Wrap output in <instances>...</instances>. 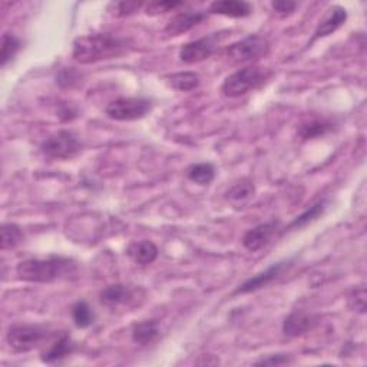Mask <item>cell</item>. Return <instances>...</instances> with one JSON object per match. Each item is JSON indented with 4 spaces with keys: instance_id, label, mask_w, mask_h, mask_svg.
<instances>
[{
    "instance_id": "1",
    "label": "cell",
    "mask_w": 367,
    "mask_h": 367,
    "mask_svg": "<svg viewBox=\"0 0 367 367\" xmlns=\"http://www.w3.org/2000/svg\"><path fill=\"white\" fill-rule=\"evenodd\" d=\"M131 48V41L120 38L118 34L91 33L75 39L72 58L78 63L90 65L125 55Z\"/></svg>"
},
{
    "instance_id": "2",
    "label": "cell",
    "mask_w": 367,
    "mask_h": 367,
    "mask_svg": "<svg viewBox=\"0 0 367 367\" xmlns=\"http://www.w3.org/2000/svg\"><path fill=\"white\" fill-rule=\"evenodd\" d=\"M76 263L67 257L30 258L16 267L17 277L28 283H54L76 273Z\"/></svg>"
},
{
    "instance_id": "3",
    "label": "cell",
    "mask_w": 367,
    "mask_h": 367,
    "mask_svg": "<svg viewBox=\"0 0 367 367\" xmlns=\"http://www.w3.org/2000/svg\"><path fill=\"white\" fill-rule=\"evenodd\" d=\"M270 76L271 72L264 67H258V66L244 67L225 78L221 86V92L227 98H240L260 88V86Z\"/></svg>"
},
{
    "instance_id": "4",
    "label": "cell",
    "mask_w": 367,
    "mask_h": 367,
    "mask_svg": "<svg viewBox=\"0 0 367 367\" xmlns=\"http://www.w3.org/2000/svg\"><path fill=\"white\" fill-rule=\"evenodd\" d=\"M145 300V291L141 287L128 284H112L103 289L99 294V302L102 306L111 310L122 307L132 308L139 306Z\"/></svg>"
},
{
    "instance_id": "5",
    "label": "cell",
    "mask_w": 367,
    "mask_h": 367,
    "mask_svg": "<svg viewBox=\"0 0 367 367\" xmlns=\"http://www.w3.org/2000/svg\"><path fill=\"white\" fill-rule=\"evenodd\" d=\"M269 52L270 42L267 38L261 36V34H250V36L230 45L227 49V56L233 62L244 63L264 58L269 55Z\"/></svg>"
},
{
    "instance_id": "6",
    "label": "cell",
    "mask_w": 367,
    "mask_h": 367,
    "mask_svg": "<svg viewBox=\"0 0 367 367\" xmlns=\"http://www.w3.org/2000/svg\"><path fill=\"white\" fill-rule=\"evenodd\" d=\"M45 339H48V330L43 326L14 324L8 331V343L17 353L33 350Z\"/></svg>"
},
{
    "instance_id": "7",
    "label": "cell",
    "mask_w": 367,
    "mask_h": 367,
    "mask_svg": "<svg viewBox=\"0 0 367 367\" xmlns=\"http://www.w3.org/2000/svg\"><path fill=\"white\" fill-rule=\"evenodd\" d=\"M42 154L52 160H69L81 152L82 145L78 136L71 131H59L46 138L42 147Z\"/></svg>"
},
{
    "instance_id": "8",
    "label": "cell",
    "mask_w": 367,
    "mask_h": 367,
    "mask_svg": "<svg viewBox=\"0 0 367 367\" xmlns=\"http://www.w3.org/2000/svg\"><path fill=\"white\" fill-rule=\"evenodd\" d=\"M152 109V102L145 98H118L105 112L114 120H136L145 118Z\"/></svg>"
},
{
    "instance_id": "9",
    "label": "cell",
    "mask_w": 367,
    "mask_h": 367,
    "mask_svg": "<svg viewBox=\"0 0 367 367\" xmlns=\"http://www.w3.org/2000/svg\"><path fill=\"white\" fill-rule=\"evenodd\" d=\"M227 32H220V33H213L209 36H204L201 39L188 42L182 45L180 49V59L184 63L192 65L202 62L208 58H211L216 50L218 49L220 43L224 41Z\"/></svg>"
},
{
    "instance_id": "10",
    "label": "cell",
    "mask_w": 367,
    "mask_h": 367,
    "mask_svg": "<svg viewBox=\"0 0 367 367\" xmlns=\"http://www.w3.org/2000/svg\"><path fill=\"white\" fill-rule=\"evenodd\" d=\"M278 231H280V222L277 221L260 224L244 234L242 246L253 253L263 250L277 237Z\"/></svg>"
},
{
    "instance_id": "11",
    "label": "cell",
    "mask_w": 367,
    "mask_h": 367,
    "mask_svg": "<svg viewBox=\"0 0 367 367\" xmlns=\"http://www.w3.org/2000/svg\"><path fill=\"white\" fill-rule=\"evenodd\" d=\"M207 13L202 10H189V12H181L176 16H172L169 22L165 26V32L169 36H181V34L189 32L198 26L202 21H205Z\"/></svg>"
},
{
    "instance_id": "12",
    "label": "cell",
    "mask_w": 367,
    "mask_h": 367,
    "mask_svg": "<svg viewBox=\"0 0 367 367\" xmlns=\"http://www.w3.org/2000/svg\"><path fill=\"white\" fill-rule=\"evenodd\" d=\"M287 261H282V263H275L271 267H269L266 271L260 273L254 277H251L250 280H247L246 283L241 284L237 289V294H246V293H253L255 290H260L263 287H267L269 284H271L275 278H278L280 275L283 274V271L287 267Z\"/></svg>"
},
{
    "instance_id": "13",
    "label": "cell",
    "mask_w": 367,
    "mask_h": 367,
    "mask_svg": "<svg viewBox=\"0 0 367 367\" xmlns=\"http://www.w3.org/2000/svg\"><path fill=\"white\" fill-rule=\"evenodd\" d=\"M317 319L311 313L297 310L286 317L283 324V333L289 337H299L316 326Z\"/></svg>"
},
{
    "instance_id": "14",
    "label": "cell",
    "mask_w": 367,
    "mask_h": 367,
    "mask_svg": "<svg viewBox=\"0 0 367 367\" xmlns=\"http://www.w3.org/2000/svg\"><path fill=\"white\" fill-rule=\"evenodd\" d=\"M160 250L155 246L152 241L143 240V241H134L127 249V255L136 264L148 266L152 264L154 261L158 258Z\"/></svg>"
},
{
    "instance_id": "15",
    "label": "cell",
    "mask_w": 367,
    "mask_h": 367,
    "mask_svg": "<svg viewBox=\"0 0 367 367\" xmlns=\"http://www.w3.org/2000/svg\"><path fill=\"white\" fill-rule=\"evenodd\" d=\"M346 19H347V12L342 6H333L331 9H328L324 19L319 23L316 32H314L313 41L330 36L331 33H335L337 29H340L344 25Z\"/></svg>"
},
{
    "instance_id": "16",
    "label": "cell",
    "mask_w": 367,
    "mask_h": 367,
    "mask_svg": "<svg viewBox=\"0 0 367 367\" xmlns=\"http://www.w3.org/2000/svg\"><path fill=\"white\" fill-rule=\"evenodd\" d=\"M209 12L240 19V17L250 16L253 6L249 2H242V0H217V2L209 5Z\"/></svg>"
},
{
    "instance_id": "17",
    "label": "cell",
    "mask_w": 367,
    "mask_h": 367,
    "mask_svg": "<svg viewBox=\"0 0 367 367\" xmlns=\"http://www.w3.org/2000/svg\"><path fill=\"white\" fill-rule=\"evenodd\" d=\"M74 350V343L67 335H62L58 340L52 344L48 350L42 355V361L45 363H55L66 356H69Z\"/></svg>"
},
{
    "instance_id": "18",
    "label": "cell",
    "mask_w": 367,
    "mask_h": 367,
    "mask_svg": "<svg viewBox=\"0 0 367 367\" xmlns=\"http://www.w3.org/2000/svg\"><path fill=\"white\" fill-rule=\"evenodd\" d=\"M158 335H160V326L158 322L155 320H145L143 323L135 324L132 328V340L141 346L152 343Z\"/></svg>"
},
{
    "instance_id": "19",
    "label": "cell",
    "mask_w": 367,
    "mask_h": 367,
    "mask_svg": "<svg viewBox=\"0 0 367 367\" xmlns=\"http://www.w3.org/2000/svg\"><path fill=\"white\" fill-rule=\"evenodd\" d=\"M333 131V124L327 119H311L299 127V136L302 139H314Z\"/></svg>"
},
{
    "instance_id": "20",
    "label": "cell",
    "mask_w": 367,
    "mask_h": 367,
    "mask_svg": "<svg viewBox=\"0 0 367 367\" xmlns=\"http://www.w3.org/2000/svg\"><path fill=\"white\" fill-rule=\"evenodd\" d=\"M187 177L198 185H208L216 178V168L208 162L194 164L187 169Z\"/></svg>"
},
{
    "instance_id": "21",
    "label": "cell",
    "mask_w": 367,
    "mask_h": 367,
    "mask_svg": "<svg viewBox=\"0 0 367 367\" xmlns=\"http://www.w3.org/2000/svg\"><path fill=\"white\" fill-rule=\"evenodd\" d=\"M167 82L174 90H177L180 92H189L192 90L198 88L200 76L194 72H180L169 75L167 78Z\"/></svg>"
},
{
    "instance_id": "22",
    "label": "cell",
    "mask_w": 367,
    "mask_h": 367,
    "mask_svg": "<svg viewBox=\"0 0 367 367\" xmlns=\"http://www.w3.org/2000/svg\"><path fill=\"white\" fill-rule=\"evenodd\" d=\"M254 192H255V187L253 181L249 178H242L225 192V197L230 201H244L253 197Z\"/></svg>"
},
{
    "instance_id": "23",
    "label": "cell",
    "mask_w": 367,
    "mask_h": 367,
    "mask_svg": "<svg viewBox=\"0 0 367 367\" xmlns=\"http://www.w3.org/2000/svg\"><path fill=\"white\" fill-rule=\"evenodd\" d=\"M23 241V231L16 224H3L2 225V250H10Z\"/></svg>"
},
{
    "instance_id": "24",
    "label": "cell",
    "mask_w": 367,
    "mask_h": 367,
    "mask_svg": "<svg viewBox=\"0 0 367 367\" xmlns=\"http://www.w3.org/2000/svg\"><path fill=\"white\" fill-rule=\"evenodd\" d=\"M324 209H326V201H319L316 202L314 205H311L310 208H307L306 211L303 214H300L299 217H297L286 230H291V229H302V227L307 225L308 222L314 221L316 218H319L323 213H324Z\"/></svg>"
},
{
    "instance_id": "25",
    "label": "cell",
    "mask_w": 367,
    "mask_h": 367,
    "mask_svg": "<svg viewBox=\"0 0 367 367\" xmlns=\"http://www.w3.org/2000/svg\"><path fill=\"white\" fill-rule=\"evenodd\" d=\"M72 319H74V323L76 327L86 328V327L92 326V323L95 320V314H94V311L88 303L78 302L72 307Z\"/></svg>"
},
{
    "instance_id": "26",
    "label": "cell",
    "mask_w": 367,
    "mask_h": 367,
    "mask_svg": "<svg viewBox=\"0 0 367 367\" xmlns=\"http://www.w3.org/2000/svg\"><path fill=\"white\" fill-rule=\"evenodd\" d=\"M21 41L17 39L14 34L5 33L2 38V52H0V63L5 67L16 55L17 52L21 50Z\"/></svg>"
},
{
    "instance_id": "27",
    "label": "cell",
    "mask_w": 367,
    "mask_h": 367,
    "mask_svg": "<svg viewBox=\"0 0 367 367\" xmlns=\"http://www.w3.org/2000/svg\"><path fill=\"white\" fill-rule=\"evenodd\" d=\"M184 6V2H176V0H156V2H149L145 8L147 14L155 16L161 13H168Z\"/></svg>"
},
{
    "instance_id": "28",
    "label": "cell",
    "mask_w": 367,
    "mask_h": 367,
    "mask_svg": "<svg viewBox=\"0 0 367 367\" xmlns=\"http://www.w3.org/2000/svg\"><path fill=\"white\" fill-rule=\"evenodd\" d=\"M143 5V2H115L109 5V12L116 17H125L138 12Z\"/></svg>"
},
{
    "instance_id": "29",
    "label": "cell",
    "mask_w": 367,
    "mask_h": 367,
    "mask_svg": "<svg viewBox=\"0 0 367 367\" xmlns=\"http://www.w3.org/2000/svg\"><path fill=\"white\" fill-rule=\"evenodd\" d=\"M81 79V74H78L74 67H65L59 72L56 82L63 86V88H69V86H74L78 83Z\"/></svg>"
},
{
    "instance_id": "30",
    "label": "cell",
    "mask_w": 367,
    "mask_h": 367,
    "mask_svg": "<svg viewBox=\"0 0 367 367\" xmlns=\"http://www.w3.org/2000/svg\"><path fill=\"white\" fill-rule=\"evenodd\" d=\"M297 6H299V3L291 2V0H275V2L271 3V8L280 16H287L293 13L297 9Z\"/></svg>"
},
{
    "instance_id": "31",
    "label": "cell",
    "mask_w": 367,
    "mask_h": 367,
    "mask_svg": "<svg viewBox=\"0 0 367 367\" xmlns=\"http://www.w3.org/2000/svg\"><path fill=\"white\" fill-rule=\"evenodd\" d=\"M350 302L356 303L353 306V308L356 311L364 313V308H366V290H364V287H360V289L353 291V294L350 295Z\"/></svg>"
},
{
    "instance_id": "32",
    "label": "cell",
    "mask_w": 367,
    "mask_h": 367,
    "mask_svg": "<svg viewBox=\"0 0 367 367\" xmlns=\"http://www.w3.org/2000/svg\"><path fill=\"white\" fill-rule=\"evenodd\" d=\"M291 363V359L289 355H274L267 359H261L257 361V364H271V366H280V364H289Z\"/></svg>"
}]
</instances>
